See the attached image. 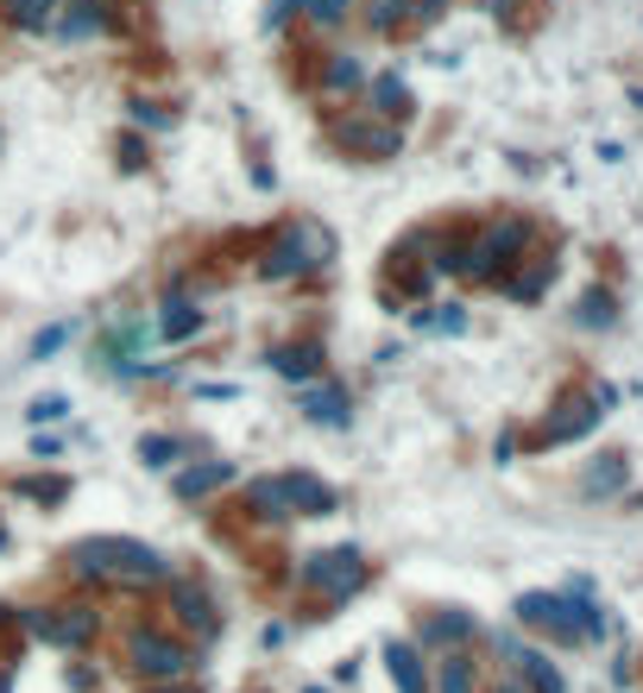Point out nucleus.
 <instances>
[{"label":"nucleus","mask_w":643,"mask_h":693,"mask_svg":"<svg viewBox=\"0 0 643 693\" xmlns=\"http://www.w3.org/2000/svg\"><path fill=\"white\" fill-rule=\"evenodd\" d=\"M468 636H473V617H468V612H435V617L423 624V643H429V650H442V643H468Z\"/></svg>","instance_id":"obj_18"},{"label":"nucleus","mask_w":643,"mask_h":693,"mask_svg":"<svg viewBox=\"0 0 643 693\" xmlns=\"http://www.w3.org/2000/svg\"><path fill=\"white\" fill-rule=\"evenodd\" d=\"M442 7H449V0H416V20H435Z\"/></svg>","instance_id":"obj_28"},{"label":"nucleus","mask_w":643,"mask_h":693,"mask_svg":"<svg viewBox=\"0 0 643 693\" xmlns=\"http://www.w3.org/2000/svg\"><path fill=\"white\" fill-rule=\"evenodd\" d=\"M297 13H303L310 26H322V32H334V26H348L353 0H297Z\"/></svg>","instance_id":"obj_21"},{"label":"nucleus","mask_w":643,"mask_h":693,"mask_svg":"<svg viewBox=\"0 0 643 693\" xmlns=\"http://www.w3.org/2000/svg\"><path fill=\"white\" fill-rule=\"evenodd\" d=\"M360 82H366V63L353 58V51H334L329 70H322V89H329V96H348V89H360Z\"/></svg>","instance_id":"obj_17"},{"label":"nucleus","mask_w":643,"mask_h":693,"mask_svg":"<svg viewBox=\"0 0 643 693\" xmlns=\"http://www.w3.org/2000/svg\"><path fill=\"white\" fill-rule=\"evenodd\" d=\"M152 693H183V687H171V681H164V687H152Z\"/></svg>","instance_id":"obj_30"},{"label":"nucleus","mask_w":643,"mask_h":693,"mask_svg":"<svg viewBox=\"0 0 643 693\" xmlns=\"http://www.w3.org/2000/svg\"><path fill=\"white\" fill-rule=\"evenodd\" d=\"M101 7H108V0H101Z\"/></svg>","instance_id":"obj_32"},{"label":"nucleus","mask_w":643,"mask_h":693,"mask_svg":"<svg viewBox=\"0 0 643 693\" xmlns=\"http://www.w3.org/2000/svg\"><path fill=\"white\" fill-rule=\"evenodd\" d=\"M329 252H334V247H329V233L303 221V228H297V233H284V240H278V247L265 252V259H259V278H297V271L322 265Z\"/></svg>","instance_id":"obj_4"},{"label":"nucleus","mask_w":643,"mask_h":693,"mask_svg":"<svg viewBox=\"0 0 643 693\" xmlns=\"http://www.w3.org/2000/svg\"><path fill=\"white\" fill-rule=\"evenodd\" d=\"M265 360H272V372H278V379H297V385H310L315 372H322V346H315V341H297V346H272Z\"/></svg>","instance_id":"obj_10"},{"label":"nucleus","mask_w":643,"mask_h":693,"mask_svg":"<svg viewBox=\"0 0 643 693\" xmlns=\"http://www.w3.org/2000/svg\"><path fill=\"white\" fill-rule=\"evenodd\" d=\"M70 568L82 580H114V586H158V580L171 574V561L145 549L133 536H89L70 549Z\"/></svg>","instance_id":"obj_1"},{"label":"nucleus","mask_w":643,"mask_h":693,"mask_svg":"<svg viewBox=\"0 0 643 693\" xmlns=\"http://www.w3.org/2000/svg\"><path fill=\"white\" fill-rule=\"evenodd\" d=\"M518 624L562 636V643H574V636H600V631H605L600 605H586V599H562V593H524V599H518Z\"/></svg>","instance_id":"obj_2"},{"label":"nucleus","mask_w":643,"mask_h":693,"mask_svg":"<svg viewBox=\"0 0 643 693\" xmlns=\"http://www.w3.org/2000/svg\"><path fill=\"white\" fill-rule=\"evenodd\" d=\"M158 328H164V341H190L195 328H202V309L183 303V297H171V303H164V322H158Z\"/></svg>","instance_id":"obj_20"},{"label":"nucleus","mask_w":643,"mask_h":693,"mask_svg":"<svg viewBox=\"0 0 643 693\" xmlns=\"http://www.w3.org/2000/svg\"><path fill=\"white\" fill-rule=\"evenodd\" d=\"M492 693H530V687H518V681H505V687H492Z\"/></svg>","instance_id":"obj_29"},{"label":"nucleus","mask_w":643,"mask_h":693,"mask_svg":"<svg viewBox=\"0 0 643 693\" xmlns=\"http://www.w3.org/2000/svg\"><path fill=\"white\" fill-rule=\"evenodd\" d=\"M133 120H139V127H171V114H152L145 101H133Z\"/></svg>","instance_id":"obj_27"},{"label":"nucleus","mask_w":643,"mask_h":693,"mask_svg":"<svg viewBox=\"0 0 643 693\" xmlns=\"http://www.w3.org/2000/svg\"><path fill=\"white\" fill-rule=\"evenodd\" d=\"M297 410L310 416L315 429H348L353 423V404H348V385H303Z\"/></svg>","instance_id":"obj_7"},{"label":"nucleus","mask_w":643,"mask_h":693,"mask_svg":"<svg viewBox=\"0 0 643 693\" xmlns=\"http://www.w3.org/2000/svg\"><path fill=\"white\" fill-rule=\"evenodd\" d=\"M26 416H32V423H63V416H70V398H58V391H51V398H32Z\"/></svg>","instance_id":"obj_25"},{"label":"nucleus","mask_w":643,"mask_h":693,"mask_svg":"<svg viewBox=\"0 0 643 693\" xmlns=\"http://www.w3.org/2000/svg\"><path fill=\"white\" fill-rule=\"evenodd\" d=\"M499 650H505L511 662H518V674L530 681V693H562V674H555V662H549V655H536V650H518L511 636H499Z\"/></svg>","instance_id":"obj_13"},{"label":"nucleus","mask_w":643,"mask_h":693,"mask_svg":"<svg viewBox=\"0 0 643 693\" xmlns=\"http://www.w3.org/2000/svg\"><path fill=\"white\" fill-rule=\"evenodd\" d=\"M404 108V77H372V114H398Z\"/></svg>","instance_id":"obj_24"},{"label":"nucleus","mask_w":643,"mask_h":693,"mask_svg":"<svg viewBox=\"0 0 643 693\" xmlns=\"http://www.w3.org/2000/svg\"><path fill=\"white\" fill-rule=\"evenodd\" d=\"M7 7V20L20 26V32H44V26L58 20V0H0Z\"/></svg>","instance_id":"obj_19"},{"label":"nucleus","mask_w":643,"mask_h":693,"mask_svg":"<svg viewBox=\"0 0 643 693\" xmlns=\"http://www.w3.org/2000/svg\"><path fill=\"white\" fill-rule=\"evenodd\" d=\"M385 669H391V681H398V693H429V674H423L416 643H398V636H391V643H385Z\"/></svg>","instance_id":"obj_12"},{"label":"nucleus","mask_w":643,"mask_h":693,"mask_svg":"<svg viewBox=\"0 0 643 693\" xmlns=\"http://www.w3.org/2000/svg\"><path fill=\"white\" fill-rule=\"evenodd\" d=\"M297 586H303V593H322L329 605H341L348 593L366 586V561H360V549H315V555H303V568H297Z\"/></svg>","instance_id":"obj_3"},{"label":"nucleus","mask_w":643,"mask_h":693,"mask_svg":"<svg viewBox=\"0 0 643 693\" xmlns=\"http://www.w3.org/2000/svg\"><path fill=\"white\" fill-rule=\"evenodd\" d=\"M0 693H7V681H0Z\"/></svg>","instance_id":"obj_31"},{"label":"nucleus","mask_w":643,"mask_h":693,"mask_svg":"<svg viewBox=\"0 0 643 693\" xmlns=\"http://www.w3.org/2000/svg\"><path fill=\"white\" fill-rule=\"evenodd\" d=\"M234 480V461H202V466H183L171 480L177 499H209V492H221V485Z\"/></svg>","instance_id":"obj_11"},{"label":"nucleus","mask_w":643,"mask_h":693,"mask_svg":"<svg viewBox=\"0 0 643 693\" xmlns=\"http://www.w3.org/2000/svg\"><path fill=\"white\" fill-rule=\"evenodd\" d=\"M435 693H480V669H473V655L449 650L435 662Z\"/></svg>","instance_id":"obj_15"},{"label":"nucleus","mask_w":643,"mask_h":693,"mask_svg":"<svg viewBox=\"0 0 643 693\" xmlns=\"http://www.w3.org/2000/svg\"><path fill=\"white\" fill-rule=\"evenodd\" d=\"M341 145H353V152H366V158H398L404 139L391 133V127H360L353 120V127H341Z\"/></svg>","instance_id":"obj_16"},{"label":"nucleus","mask_w":643,"mask_h":693,"mask_svg":"<svg viewBox=\"0 0 643 693\" xmlns=\"http://www.w3.org/2000/svg\"><path fill=\"white\" fill-rule=\"evenodd\" d=\"M171 605H177V624H190V631L214 636V605H209V593H202V586L177 580V586H171Z\"/></svg>","instance_id":"obj_14"},{"label":"nucleus","mask_w":643,"mask_h":693,"mask_svg":"<svg viewBox=\"0 0 643 693\" xmlns=\"http://www.w3.org/2000/svg\"><path fill=\"white\" fill-rule=\"evenodd\" d=\"M77 13H63V39H89V32H101L108 26V13H101V0H70Z\"/></svg>","instance_id":"obj_22"},{"label":"nucleus","mask_w":643,"mask_h":693,"mask_svg":"<svg viewBox=\"0 0 643 693\" xmlns=\"http://www.w3.org/2000/svg\"><path fill=\"white\" fill-rule=\"evenodd\" d=\"M63 341H70V328H44L39 341H32V360H44V353H58Z\"/></svg>","instance_id":"obj_26"},{"label":"nucleus","mask_w":643,"mask_h":693,"mask_svg":"<svg viewBox=\"0 0 643 693\" xmlns=\"http://www.w3.org/2000/svg\"><path fill=\"white\" fill-rule=\"evenodd\" d=\"M284 485H291L297 518H334V485H322L315 473H284Z\"/></svg>","instance_id":"obj_9"},{"label":"nucleus","mask_w":643,"mask_h":693,"mask_svg":"<svg viewBox=\"0 0 643 693\" xmlns=\"http://www.w3.org/2000/svg\"><path fill=\"white\" fill-rule=\"evenodd\" d=\"M247 511L265 523H284L297 518L291 511V485H284V473H272V480H247Z\"/></svg>","instance_id":"obj_8"},{"label":"nucleus","mask_w":643,"mask_h":693,"mask_svg":"<svg viewBox=\"0 0 643 693\" xmlns=\"http://www.w3.org/2000/svg\"><path fill=\"white\" fill-rule=\"evenodd\" d=\"M26 631L44 636L51 650H82L96 636V612L89 605H51V612H26Z\"/></svg>","instance_id":"obj_6"},{"label":"nucleus","mask_w":643,"mask_h":693,"mask_svg":"<svg viewBox=\"0 0 643 693\" xmlns=\"http://www.w3.org/2000/svg\"><path fill=\"white\" fill-rule=\"evenodd\" d=\"M139 461L145 466H177L183 461V442H177V435H139Z\"/></svg>","instance_id":"obj_23"},{"label":"nucleus","mask_w":643,"mask_h":693,"mask_svg":"<svg viewBox=\"0 0 643 693\" xmlns=\"http://www.w3.org/2000/svg\"><path fill=\"white\" fill-rule=\"evenodd\" d=\"M133 669L145 674V681H183V674L195 669V655L164 631H133Z\"/></svg>","instance_id":"obj_5"}]
</instances>
